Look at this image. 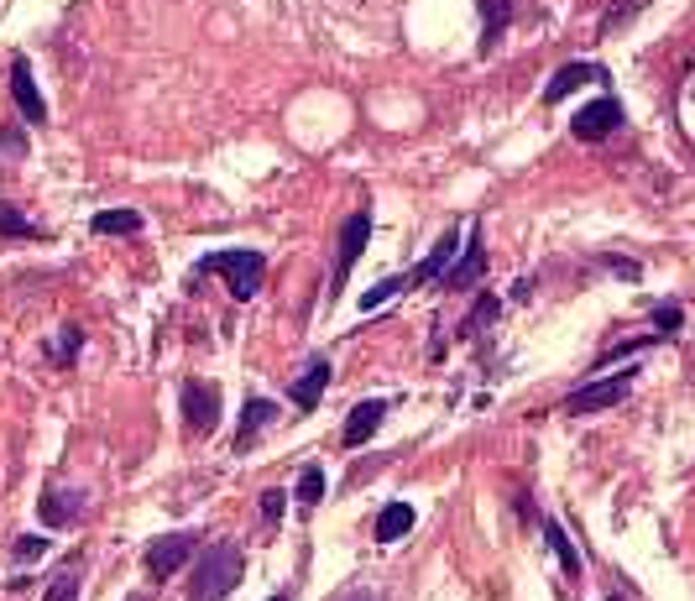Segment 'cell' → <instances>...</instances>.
Segmentation results:
<instances>
[{
  "instance_id": "11",
  "label": "cell",
  "mask_w": 695,
  "mask_h": 601,
  "mask_svg": "<svg viewBox=\"0 0 695 601\" xmlns=\"http://www.w3.org/2000/svg\"><path fill=\"white\" fill-rule=\"evenodd\" d=\"M387 414H393V403H387V398L356 403V408H351V419H345V429H340V444H345V450H361V444H366L382 429V419H387Z\"/></svg>"
},
{
  "instance_id": "27",
  "label": "cell",
  "mask_w": 695,
  "mask_h": 601,
  "mask_svg": "<svg viewBox=\"0 0 695 601\" xmlns=\"http://www.w3.org/2000/svg\"><path fill=\"white\" fill-rule=\"evenodd\" d=\"M680 324H685V309H680V303H659L654 309V335L670 341V335H680Z\"/></svg>"
},
{
  "instance_id": "15",
  "label": "cell",
  "mask_w": 695,
  "mask_h": 601,
  "mask_svg": "<svg viewBox=\"0 0 695 601\" xmlns=\"http://www.w3.org/2000/svg\"><path fill=\"white\" fill-rule=\"evenodd\" d=\"M278 419V403L272 398H246V408H240V423H236V455H246V450H257L261 429Z\"/></svg>"
},
{
  "instance_id": "24",
  "label": "cell",
  "mask_w": 695,
  "mask_h": 601,
  "mask_svg": "<svg viewBox=\"0 0 695 601\" xmlns=\"http://www.w3.org/2000/svg\"><path fill=\"white\" fill-rule=\"evenodd\" d=\"M293 502L298 507H319V502H324V471H319V465H303V471H298Z\"/></svg>"
},
{
  "instance_id": "22",
  "label": "cell",
  "mask_w": 695,
  "mask_h": 601,
  "mask_svg": "<svg viewBox=\"0 0 695 601\" xmlns=\"http://www.w3.org/2000/svg\"><path fill=\"white\" fill-rule=\"evenodd\" d=\"M0 236H6V240H47V230L26 221L11 200H0Z\"/></svg>"
},
{
  "instance_id": "26",
  "label": "cell",
  "mask_w": 695,
  "mask_h": 601,
  "mask_svg": "<svg viewBox=\"0 0 695 601\" xmlns=\"http://www.w3.org/2000/svg\"><path fill=\"white\" fill-rule=\"evenodd\" d=\"M47 549H53V539H47V534H21V539L11 544V560H17V565L47 560Z\"/></svg>"
},
{
  "instance_id": "2",
  "label": "cell",
  "mask_w": 695,
  "mask_h": 601,
  "mask_svg": "<svg viewBox=\"0 0 695 601\" xmlns=\"http://www.w3.org/2000/svg\"><path fill=\"white\" fill-rule=\"evenodd\" d=\"M246 576V549L236 539H215L194 565V581H189V601H225Z\"/></svg>"
},
{
  "instance_id": "9",
  "label": "cell",
  "mask_w": 695,
  "mask_h": 601,
  "mask_svg": "<svg viewBox=\"0 0 695 601\" xmlns=\"http://www.w3.org/2000/svg\"><path fill=\"white\" fill-rule=\"evenodd\" d=\"M194 534H162V539L147 544V576L152 581H168V576H179L183 560L194 555Z\"/></svg>"
},
{
  "instance_id": "8",
  "label": "cell",
  "mask_w": 695,
  "mask_h": 601,
  "mask_svg": "<svg viewBox=\"0 0 695 601\" xmlns=\"http://www.w3.org/2000/svg\"><path fill=\"white\" fill-rule=\"evenodd\" d=\"M460 240H466V230H460V225H450V230L435 240V251L418 261L414 272H403V288H429V282L445 278V272H450V261L460 257Z\"/></svg>"
},
{
  "instance_id": "3",
  "label": "cell",
  "mask_w": 695,
  "mask_h": 601,
  "mask_svg": "<svg viewBox=\"0 0 695 601\" xmlns=\"http://www.w3.org/2000/svg\"><path fill=\"white\" fill-rule=\"evenodd\" d=\"M372 246V210H356V215H345L340 221V240H335V278H330V309H335V299L345 293V278L356 272V261H361V251Z\"/></svg>"
},
{
  "instance_id": "5",
  "label": "cell",
  "mask_w": 695,
  "mask_h": 601,
  "mask_svg": "<svg viewBox=\"0 0 695 601\" xmlns=\"http://www.w3.org/2000/svg\"><path fill=\"white\" fill-rule=\"evenodd\" d=\"M633 377L638 366H622V372H612V377H596L586 382L580 393H570L565 398V414H576V419H586V414H601V408H617V403L633 393Z\"/></svg>"
},
{
  "instance_id": "7",
  "label": "cell",
  "mask_w": 695,
  "mask_h": 601,
  "mask_svg": "<svg viewBox=\"0 0 695 601\" xmlns=\"http://www.w3.org/2000/svg\"><path fill=\"white\" fill-rule=\"evenodd\" d=\"M622 126V105L612 100V95H601V100H591V105H580L576 110V120H570V137L576 141H586V147H596V141H607Z\"/></svg>"
},
{
  "instance_id": "25",
  "label": "cell",
  "mask_w": 695,
  "mask_h": 601,
  "mask_svg": "<svg viewBox=\"0 0 695 601\" xmlns=\"http://www.w3.org/2000/svg\"><path fill=\"white\" fill-rule=\"evenodd\" d=\"M649 6H654V0H617L612 11H607V17H601V37H612L617 26H628V21H633V17H643V11H649Z\"/></svg>"
},
{
  "instance_id": "20",
  "label": "cell",
  "mask_w": 695,
  "mask_h": 601,
  "mask_svg": "<svg viewBox=\"0 0 695 601\" xmlns=\"http://www.w3.org/2000/svg\"><path fill=\"white\" fill-rule=\"evenodd\" d=\"M79 581H84V555H68L58 565L53 586H47V601H79Z\"/></svg>"
},
{
  "instance_id": "6",
  "label": "cell",
  "mask_w": 695,
  "mask_h": 601,
  "mask_svg": "<svg viewBox=\"0 0 695 601\" xmlns=\"http://www.w3.org/2000/svg\"><path fill=\"white\" fill-rule=\"evenodd\" d=\"M183 423H189V434H215L220 429V387L215 382H183Z\"/></svg>"
},
{
  "instance_id": "1",
  "label": "cell",
  "mask_w": 695,
  "mask_h": 601,
  "mask_svg": "<svg viewBox=\"0 0 695 601\" xmlns=\"http://www.w3.org/2000/svg\"><path fill=\"white\" fill-rule=\"evenodd\" d=\"M189 278H225L231 299L252 303L261 293V282H267V257H261V251H252V246H225V251L199 257Z\"/></svg>"
},
{
  "instance_id": "10",
  "label": "cell",
  "mask_w": 695,
  "mask_h": 601,
  "mask_svg": "<svg viewBox=\"0 0 695 601\" xmlns=\"http://www.w3.org/2000/svg\"><path fill=\"white\" fill-rule=\"evenodd\" d=\"M11 100H17V116L26 120V126H47V100H42V89L38 79H32V63L11 58Z\"/></svg>"
},
{
  "instance_id": "30",
  "label": "cell",
  "mask_w": 695,
  "mask_h": 601,
  "mask_svg": "<svg viewBox=\"0 0 695 601\" xmlns=\"http://www.w3.org/2000/svg\"><path fill=\"white\" fill-rule=\"evenodd\" d=\"M282 513H288V492H278V486H272V492H261V518L282 523Z\"/></svg>"
},
{
  "instance_id": "28",
  "label": "cell",
  "mask_w": 695,
  "mask_h": 601,
  "mask_svg": "<svg viewBox=\"0 0 695 601\" xmlns=\"http://www.w3.org/2000/svg\"><path fill=\"white\" fill-rule=\"evenodd\" d=\"M397 293H403V278H387V282H377V288H366V293H361V309L372 314V309H382V303H393Z\"/></svg>"
},
{
  "instance_id": "21",
  "label": "cell",
  "mask_w": 695,
  "mask_h": 601,
  "mask_svg": "<svg viewBox=\"0 0 695 601\" xmlns=\"http://www.w3.org/2000/svg\"><path fill=\"white\" fill-rule=\"evenodd\" d=\"M95 236H141V215L137 210H99L95 221H89Z\"/></svg>"
},
{
  "instance_id": "12",
  "label": "cell",
  "mask_w": 695,
  "mask_h": 601,
  "mask_svg": "<svg viewBox=\"0 0 695 601\" xmlns=\"http://www.w3.org/2000/svg\"><path fill=\"white\" fill-rule=\"evenodd\" d=\"M612 74L601 68V63H565V68H555V79L544 84V105H559V100H570L580 84H607Z\"/></svg>"
},
{
  "instance_id": "16",
  "label": "cell",
  "mask_w": 695,
  "mask_h": 601,
  "mask_svg": "<svg viewBox=\"0 0 695 601\" xmlns=\"http://www.w3.org/2000/svg\"><path fill=\"white\" fill-rule=\"evenodd\" d=\"M38 513L47 528H74L84 518V492H63V486H47L38 502Z\"/></svg>"
},
{
  "instance_id": "33",
  "label": "cell",
  "mask_w": 695,
  "mask_h": 601,
  "mask_svg": "<svg viewBox=\"0 0 695 601\" xmlns=\"http://www.w3.org/2000/svg\"><path fill=\"white\" fill-rule=\"evenodd\" d=\"M607 601H622V597H607Z\"/></svg>"
},
{
  "instance_id": "4",
  "label": "cell",
  "mask_w": 695,
  "mask_h": 601,
  "mask_svg": "<svg viewBox=\"0 0 695 601\" xmlns=\"http://www.w3.org/2000/svg\"><path fill=\"white\" fill-rule=\"evenodd\" d=\"M481 278H487V240H481V225H466V240H460V257L450 261V272L439 278L445 293H477Z\"/></svg>"
},
{
  "instance_id": "32",
  "label": "cell",
  "mask_w": 695,
  "mask_h": 601,
  "mask_svg": "<svg viewBox=\"0 0 695 601\" xmlns=\"http://www.w3.org/2000/svg\"><path fill=\"white\" fill-rule=\"evenodd\" d=\"M267 601H293V586H288V591H278V597H267Z\"/></svg>"
},
{
  "instance_id": "14",
  "label": "cell",
  "mask_w": 695,
  "mask_h": 601,
  "mask_svg": "<svg viewBox=\"0 0 695 601\" xmlns=\"http://www.w3.org/2000/svg\"><path fill=\"white\" fill-rule=\"evenodd\" d=\"M477 11H481L477 53L481 58H492L496 47H502V37H507V26H513V0H477Z\"/></svg>"
},
{
  "instance_id": "23",
  "label": "cell",
  "mask_w": 695,
  "mask_h": 601,
  "mask_svg": "<svg viewBox=\"0 0 695 601\" xmlns=\"http://www.w3.org/2000/svg\"><path fill=\"white\" fill-rule=\"evenodd\" d=\"M79 351H84V330H79V324H63L58 335L47 341V361H53V366H68Z\"/></svg>"
},
{
  "instance_id": "17",
  "label": "cell",
  "mask_w": 695,
  "mask_h": 601,
  "mask_svg": "<svg viewBox=\"0 0 695 601\" xmlns=\"http://www.w3.org/2000/svg\"><path fill=\"white\" fill-rule=\"evenodd\" d=\"M544 539H549V555L559 560V570L570 581H580V555H576V544H570V534L559 528V518H544Z\"/></svg>"
},
{
  "instance_id": "29",
  "label": "cell",
  "mask_w": 695,
  "mask_h": 601,
  "mask_svg": "<svg viewBox=\"0 0 695 601\" xmlns=\"http://www.w3.org/2000/svg\"><path fill=\"white\" fill-rule=\"evenodd\" d=\"M17 158H26V137H21L17 126H6L0 131V162H17Z\"/></svg>"
},
{
  "instance_id": "19",
  "label": "cell",
  "mask_w": 695,
  "mask_h": 601,
  "mask_svg": "<svg viewBox=\"0 0 695 601\" xmlns=\"http://www.w3.org/2000/svg\"><path fill=\"white\" fill-rule=\"evenodd\" d=\"M496 314H502V303H496V293H481L477 303H471V314L456 324V341H477L487 324H496Z\"/></svg>"
},
{
  "instance_id": "18",
  "label": "cell",
  "mask_w": 695,
  "mask_h": 601,
  "mask_svg": "<svg viewBox=\"0 0 695 601\" xmlns=\"http://www.w3.org/2000/svg\"><path fill=\"white\" fill-rule=\"evenodd\" d=\"M414 528V502H387L377 513V544H397Z\"/></svg>"
},
{
  "instance_id": "31",
  "label": "cell",
  "mask_w": 695,
  "mask_h": 601,
  "mask_svg": "<svg viewBox=\"0 0 695 601\" xmlns=\"http://www.w3.org/2000/svg\"><path fill=\"white\" fill-rule=\"evenodd\" d=\"M340 601H377V597H372V591H345Z\"/></svg>"
},
{
  "instance_id": "13",
  "label": "cell",
  "mask_w": 695,
  "mask_h": 601,
  "mask_svg": "<svg viewBox=\"0 0 695 601\" xmlns=\"http://www.w3.org/2000/svg\"><path fill=\"white\" fill-rule=\"evenodd\" d=\"M330 377H335V366H330V356H314L303 372L293 377V387H288V398H293V408H303V414H314L319 398H324V387H330Z\"/></svg>"
}]
</instances>
